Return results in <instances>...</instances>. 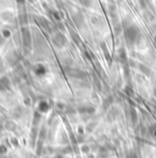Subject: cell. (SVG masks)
Returning <instances> with one entry per match:
<instances>
[{
	"mask_svg": "<svg viewBox=\"0 0 156 158\" xmlns=\"http://www.w3.org/2000/svg\"><path fill=\"white\" fill-rule=\"evenodd\" d=\"M140 35V31L138 30V28H133V27H130V28H128L127 30V38L128 40H136L137 37Z\"/></svg>",
	"mask_w": 156,
	"mask_h": 158,
	"instance_id": "cell-1",
	"label": "cell"
},
{
	"mask_svg": "<svg viewBox=\"0 0 156 158\" xmlns=\"http://www.w3.org/2000/svg\"><path fill=\"white\" fill-rule=\"evenodd\" d=\"M80 2H81L82 5H84L85 6H88L91 4V0H80Z\"/></svg>",
	"mask_w": 156,
	"mask_h": 158,
	"instance_id": "cell-2",
	"label": "cell"
}]
</instances>
